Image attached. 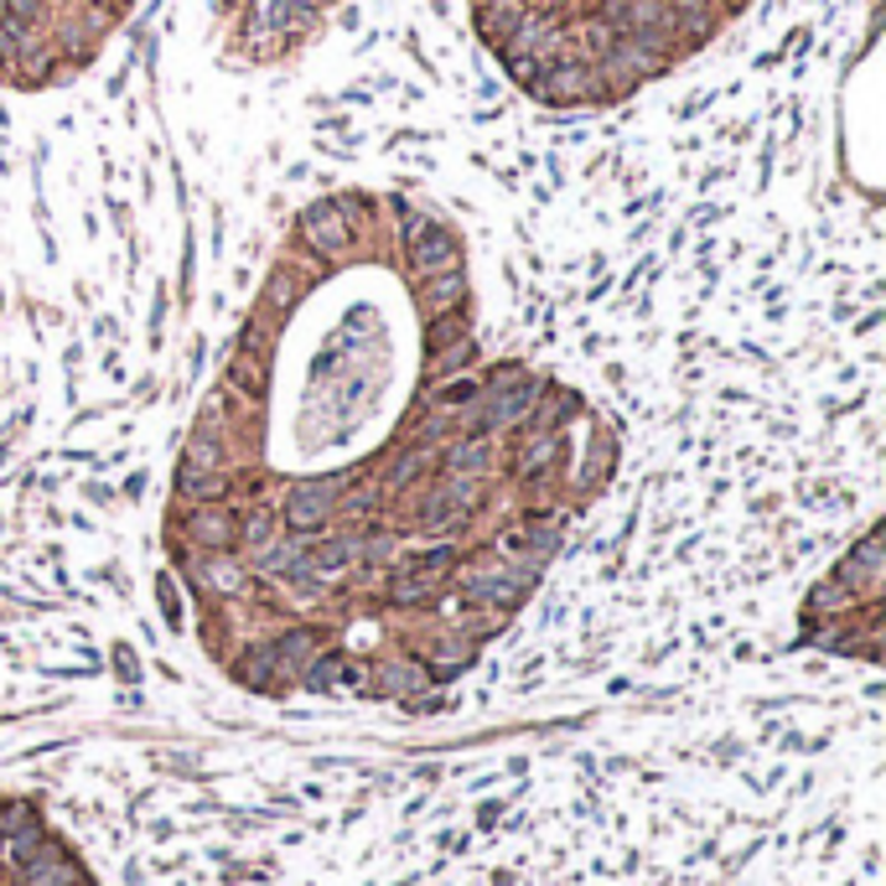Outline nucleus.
<instances>
[{
    "label": "nucleus",
    "instance_id": "f257e3e1",
    "mask_svg": "<svg viewBox=\"0 0 886 886\" xmlns=\"http://www.w3.org/2000/svg\"><path fill=\"white\" fill-rule=\"evenodd\" d=\"M617 457L576 384L482 348L457 223L342 188L275 244L161 545L223 674L420 705L534 597Z\"/></svg>",
    "mask_w": 886,
    "mask_h": 886
},
{
    "label": "nucleus",
    "instance_id": "f03ea898",
    "mask_svg": "<svg viewBox=\"0 0 886 886\" xmlns=\"http://www.w3.org/2000/svg\"><path fill=\"white\" fill-rule=\"evenodd\" d=\"M751 0H467L472 32L524 99L617 109L695 63Z\"/></svg>",
    "mask_w": 886,
    "mask_h": 886
},
{
    "label": "nucleus",
    "instance_id": "7ed1b4c3",
    "mask_svg": "<svg viewBox=\"0 0 886 886\" xmlns=\"http://www.w3.org/2000/svg\"><path fill=\"white\" fill-rule=\"evenodd\" d=\"M146 0H0V88L47 94L84 78ZM218 47L239 68L296 63L332 32L348 0H207Z\"/></svg>",
    "mask_w": 886,
    "mask_h": 886
}]
</instances>
